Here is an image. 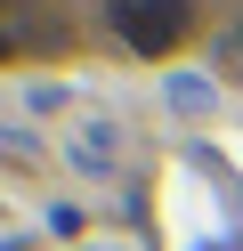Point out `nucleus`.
Wrapping results in <instances>:
<instances>
[{
  "mask_svg": "<svg viewBox=\"0 0 243 251\" xmlns=\"http://www.w3.org/2000/svg\"><path fill=\"white\" fill-rule=\"evenodd\" d=\"M235 49H243V25H235Z\"/></svg>",
  "mask_w": 243,
  "mask_h": 251,
  "instance_id": "4",
  "label": "nucleus"
},
{
  "mask_svg": "<svg viewBox=\"0 0 243 251\" xmlns=\"http://www.w3.org/2000/svg\"><path fill=\"white\" fill-rule=\"evenodd\" d=\"M187 0H113V33L130 41L138 57H170L178 41H187Z\"/></svg>",
  "mask_w": 243,
  "mask_h": 251,
  "instance_id": "1",
  "label": "nucleus"
},
{
  "mask_svg": "<svg viewBox=\"0 0 243 251\" xmlns=\"http://www.w3.org/2000/svg\"><path fill=\"white\" fill-rule=\"evenodd\" d=\"M8 49H16V41H8V25H0V57H8Z\"/></svg>",
  "mask_w": 243,
  "mask_h": 251,
  "instance_id": "3",
  "label": "nucleus"
},
{
  "mask_svg": "<svg viewBox=\"0 0 243 251\" xmlns=\"http://www.w3.org/2000/svg\"><path fill=\"white\" fill-rule=\"evenodd\" d=\"M73 162L89 170V178H106V170H113V130H106V122H89V130H73Z\"/></svg>",
  "mask_w": 243,
  "mask_h": 251,
  "instance_id": "2",
  "label": "nucleus"
}]
</instances>
